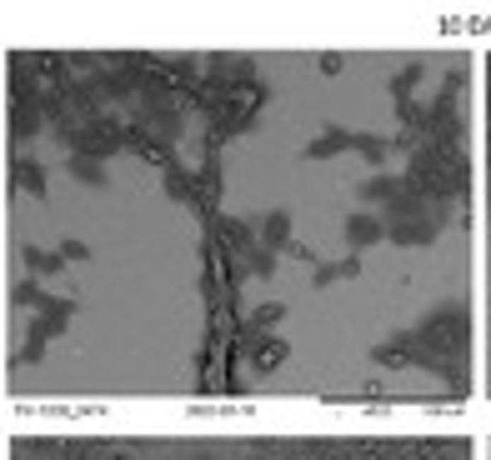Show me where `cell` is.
I'll list each match as a JSON object with an SVG mask.
<instances>
[{"instance_id":"cell-3","label":"cell","mask_w":491,"mask_h":460,"mask_svg":"<svg viewBox=\"0 0 491 460\" xmlns=\"http://www.w3.org/2000/svg\"><path fill=\"white\" fill-rule=\"evenodd\" d=\"M476 440H481V460H491V430H486V435H476Z\"/></svg>"},{"instance_id":"cell-1","label":"cell","mask_w":491,"mask_h":460,"mask_svg":"<svg viewBox=\"0 0 491 460\" xmlns=\"http://www.w3.org/2000/svg\"><path fill=\"white\" fill-rule=\"evenodd\" d=\"M105 460H481L471 430H196L100 440Z\"/></svg>"},{"instance_id":"cell-2","label":"cell","mask_w":491,"mask_h":460,"mask_svg":"<svg viewBox=\"0 0 491 460\" xmlns=\"http://www.w3.org/2000/svg\"><path fill=\"white\" fill-rule=\"evenodd\" d=\"M486 90H491V75H486ZM481 200H486L481 205V246H486V255H481V296H486L481 310H486V351H491V95H486V195ZM486 390H491V380H486Z\"/></svg>"}]
</instances>
